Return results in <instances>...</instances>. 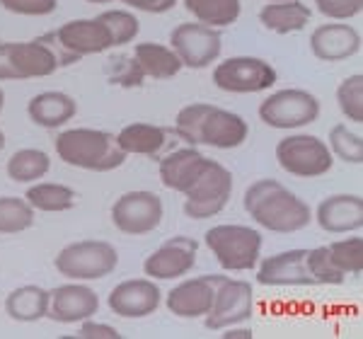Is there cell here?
Returning <instances> with one entry per match:
<instances>
[{"mask_svg": "<svg viewBox=\"0 0 363 339\" xmlns=\"http://www.w3.org/2000/svg\"><path fill=\"white\" fill-rule=\"evenodd\" d=\"M277 68L259 56H230L213 68V85L230 95L267 92L277 85Z\"/></svg>", "mask_w": 363, "mask_h": 339, "instance_id": "obj_10", "label": "cell"}, {"mask_svg": "<svg viewBox=\"0 0 363 339\" xmlns=\"http://www.w3.org/2000/svg\"><path fill=\"white\" fill-rule=\"evenodd\" d=\"M162 218H165L162 199L148 189L126 191L112 204V223L124 235H148L160 228Z\"/></svg>", "mask_w": 363, "mask_h": 339, "instance_id": "obj_12", "label": "cell"}, {"mask_svg": "<svg viewBox=\"0 0 363 339\" xmlns=\"http://www.w3.org/2000/svg\"><path fill=\"white\" fill-rule=\"evenodd\" d=\"M320 99L303 87H284L267 95L259 104V119L269 128L298 131L320 119Z\"/></svg>", "mask_w": 363, "mask_h": 339, "instance_id": "obj_8", "label": "cell"}, {"mask_svg": "<svg viewBox=\"0 0 363 339\" xmlns=\"http://www.w3.org/2000/svg\"><path fill=\"white\" fill-rule=\"evenodd\" d=\"M330 257L335 262V267L344 277H361L363 272V238L351 235L344 240H335L327 245Z\"/></svg>", "mask_w": 363, "mask_h": 339, "instance_id": "obj_33", "label": "cell"}, {"mask_svg": "<svg viewBox=\"0 0 363 339\" xmlns=\"http://www.w3.org/2000/svg\"><path fill=\"white\" fill-rule=\"evenodd\" d=\"M233 196V172L218 160L206 162L194 184L184 191V213L191 221H206L218 216Z\"/></svg>", "mask_w": 363, "mask_h": 339, "instance_id": "obj_9", "label": "cell"}, {"mask_svg": "<svg viewBox=\"0 0 363 339\" xmlns=\"http://www.w3.org/2000/svg\"><path fill=\"white\" fill-rule=\"evenodd\" d=\"M119 3L128 5V8L138 10V13L148 15H165L177 5V0H119Z\"/></svg>", "mask_w": 363, "mask_h": 339, "instance_id": "obj_41", "label": "cell"}, {"mask_svg": "<svg viewBox=\"0 0 363 339\" xmlns=\"http://www.w3.org/2000/svg\"><path fill=\"white\" fill-rule=\"evenodd\" d=\"M133 58L138 61L140 71L145 73V78L155 80H169L182 71L179 56L172 51V46L157 44V42H140L133 49Z\"/></svg>", "mask_w": 363, "mask_h": 339, "instance_id": "obj_27", "label": "cell"}, {"mask_svg": "<svg viewBox=\"0 0 363 339\" xmlns=\"http://www.w3.org/2000/svg\"><path fill=\"white\" fill-rule=\"evenodd\" d=\"M242 206L257 226L279 235L303 230L313 221L308 204L296 191L272 177L252 182L242 194Z\"/></svg>", "mask_w": 363, "mask_h": 339, "instance_id": "obj_1", "label": "cell"}, {"mask_svg": "<svg viewBox=\"0 0 363 339\" xmlns=\"http://www.w3.org/2000/svg\"><path fill=\"white\" fill-rule=\"evenodd\" d=\"M78 114V102L61 90H44L27 102V116L42 128H61Z\"/></svg>", "mask_w": 363, "mask_h": 339, "instance_id": "obj_24", "label": "cell"}, {"mask_svg": "<svg viewBox=\"0 0 363 339\" xmlns=\"http://www.w3.org/2000/svg\"><path fill=\"white\" fill-rule=\"evenodd\" d=\"M315 223L332 235H349L363 228V199L359 194L325 196L315 209Z\"/></svg>", "mask_w": 363, "mask_h": 339, "instance_id": "obj_20", "label": "cell"}, {"mask_svg": "<svg viewBox=\"0 0 363 339\" xmlns=\"http://www.w3.org/2000/svg\"><path fill=\"white\" fill-rule=\"evenodd\" d=\"M54 267L68 282H97L119 267V252L107 240H78L56 255Z\"/></svg>", "mask_w": 363, "mask_h": 339, "instance_id": "obj_6", "label": "cell"}, {"mask_svg": "<svg viewBox=\"0 0 363 339\" xmlns=\"http://www.w3.org/2000/svg\"><path fill=\"white\" fill-rule=\"evenodd\" d=\"M223 332V339H252L255 337V332L250 330V327H240V325H233V327H225V330H220Z\"/></svg>", "mask_w": 363, "mask_h": 339, "instance_id": "obj_42", "label": "cell"}, {"mask_svg": "<svg viewBox=\"0 0 363 339\" xmlns=\"http://www.w3.org/2000/svg\"><path fill=\"white\" fill-rule=\"evenodd\" d=\"M116 141L126 155L160 157L172 148V133L165 126L150 124V121H133L116 133Z\"/></svg>", "mask_w": 363, "mask_h": 339, "instance_id": "obj_23", "label": "cell"}, {"mask_svg": "<svg viewBox=\"0 0 363 339\" xmlns=\"http://www.w3.org/2000/svg\"><path fill=\"white\" fill-rule=\"evenodd\" d=\"M208 157L196 148V145H186V148H174L160 155V182L172 191L184 194L194 179L206 167Z\"/></svg>", "mask_w": 363, "mask_h": 339, "instance_id": "obj_22", "label": "cell"}, {"mask_svg": "<svg viewBox=\"0 0 363 339\" xmlns=\"http://www.w3.org/2000/svg\"><path fill=\"white\" fill-rule=\"evenodd\" d=\"M310 20L313 10L303 0H272L259 10L262 27L274 34H298L310 25Z\"/></svg>", "mask_w": 363, "mask_h": 339, "instance_id": "obj_25", "label": "cell"}, {"mask_svg": "<svg viewBox=\"0 0 363 339\" xmlns=\"http://www.w3.org/2000/svg\"><path fill=\"white\" fill-rule=\"evenodd\" d=\"M337 107L351 124H363V73L344 78L337 87Z\"/></svg>", "mask_w": 363, "mask_h": 339, "instance_id": "obj_34", "label": "cell"}, {"mask_svg": "<svg viewBox=\"0 0 363 339\" xmlns=\"http://www.w3.org/2000/svg\"><path fill=\"white\" fill-rule=\"evenodd\" d=\"M0 8L22 17H46L56 13L58 0H0Z\"/></svg>", "mask_w": 363, "mask_h": 339, "instance_id": "obj_39", "label": "cell"}, {"mask_svg": "<svg viewBox=\"0 0 363 339\" xmlns=\"http://www.w3.org/2000/svg\"><path fill=\"white\" fill-rule=\"evenodd\" d=\"M3 148H5V133L0 131V150H3Z\"/></svg>", "mask_w": 363, "mask_h": 339, "instance_id": "obj_45", "label": "cell"}, {"mask_svg": "<svg viewBox=\"0 0 363 339\" xmlns=\"http://www.w3.org/2000/svg\"><path fill=\"white\" fill-rule=\"evenodd\" d=\"M277 162L284 172L298 179H315L335 167L327 141L313 133H289L277 143Z\"/></svg>", "mask_w": 363, "mask_h": 339, "instance_id": "obj_7", "label": "cell"}, {"mask_svg": "<svg viewBox=\"0 0 363 339\" xmlns=\"http://www.w3.org/2000/svg\"><path fill=\"white\" fill-rule=\"evenodd\" d=\"M97 20L109 29L114 46L131 44L140 32V22L131 10H104L97 15Z\"/></svg>", "mask_w": 363, "mask_h": 339, "instance_id": "obj_36", "label": "cell"}, {"mask_svg": "<svg viewBox=\"0 0 363 339\" xmlns=\"http://www.w3.org/2000/svg\"><path fill=\"white\" fill-rule=\"evenodd\" d=\"M250 126L240 114L211 102H191L174 116V136L186 145H208L218 150L240 148Z\"/></svg>", "mask_w": 363, "mask_h": 339, "instance_id": "obj_2", "label": "cell"}, {"mask_svg": "<svg viewBox=\"0 0 363 339\" xmlns=\"http://www.w3.org/2000/svg\"><path fill=\"white\" fill-rule=\"evenodd\" d=\"M85 3H92V5H107V3H114V0H85Z\"/></svg>", "mask_w": 363, "mask_h": 339, "instance_id": "obj_43", "label": "cell"}, {"mask_svg": "<svg viewBox=\"0 0 363 339\" xmlns=\"http://www.w3.org/2000/svg\"><path fill=\"white\" fill-rule=\"evenodd\" d=\"M267 3H272V0H267Z\"/></svg>", "mask_w": 363, "mask_h": 339, "instance_id": "obj_46", "label": "cell"}, {"mask_svg": "<svg viewBox=\"0 0 363 339\" xmlns=\"http://www.w3.org/2000/svg\"><path fill=\"white\" fill-rule=\"evenodd\" d=\"M61 44L75 56H95L114 49L109 29L97 20V17H80V20H68L56 29Z\"/></svg>", "mask_w": 363, "mask_h": 339, "instance_id": "obj_21", "label": "cell"}, {"mask_svg": "<svg viewBox=\"0 0 363 339\" xmlns=\"http://www.w3.org/2000/svg\"><path fill=\"white\" fill-rule=\"evenodd\" d=\"M257 284L286 289V286H315L308 269V250H284L257 262Z\"/></svg>", "mask_w": 363, "mask_h": 339, "instance_id": "obj_18", "label": "cell"}, {"mask_svg": "<svg viewBox=\"0 0 363 339\" xmlns=\"http://www.w3.org/2000/svg\"><path fill=\"white\" fill-rule=\"evenodd\" d=\"M34 226V209L25 196H0V233L17 235Z\"/></svg>", "mask_w": 363, "mask_h": 339, "instance_id": "obj_31", "label": "cell"}, {"mask_svg": "<svg viewBox=\"0 0 363 339\" xmlns=\"http://www.w3.org/2000/svg\"><path fill=\"white\" fill-rule=\"evenodd\" d=\"M3 109H5V92H3V87H0V114H3Z\"/></svg>", "mask_w": 363, "mask_h": 339, "instance_id": "obj_44", "label": "cell"}, {"mask_svg": "<svg viewBox=\"0 0 363 339\" xmlns=\"http://www.w3.org/2000/svg\"><path fill=\"white\" fill-rule=\"evenodd\" d=\"M313 3L320 15H325L327 20H337V22L354 20L363 10V0H313Z\"/></svg>", "mask_w": 363, "mask_h": 339, "instance_id": "obj_38", "label": "cell"}, {"mask_svg": "<svg viewBox=\"0 0 363 339\" xmlns=\"http://www.w3.org/2000/svg\"><path fill=\"white\" fill-rule=\"evenodd\" d=\"M330 150L337 160L347 165H361L363 162V136L347 124H335L330 128Z\"/></svg>", "mask_w": 363, "mask_h": 339, "instance_id": "obj_32", "label": "cell"}, {"mask_svg": "<svg viewBox=\"0 0 363 339\" xmlns=\"http://www.w3.org/2000/svg\"><path fill=\"white\" fill-rule=\"evenodd\" d=\"M54 148L58 160L87 172H112L126 162V153L116 136L102 128H66L58 133Z\"/></svg>", "mask_w": 363, "mask_h": 339, "instance_id": "obj_4", "label": "cell"}, {"mask_svg": "<svg viewBox=\"0 0 363 339\" xmlns=\"http://www.w3.org/2000/svg\"><path fill=\"white\" fill-rule=\"evenodd\" d=\"M169 46L179 56L182 68L203 71L223 54V37H220V29L201 25L196 20L182 22L169 34Z\"/></svg>", "mask_w": 363, "mask_h": 339, "instance_id": "obj_11", "label": "cell"}, {"mask_svg": "<svg viewBox=\"0 0 363 339\" xmlns=\"http://www.w3.org/2000/svg\"><path fill=\"white\" fill-rule=\"evenodd\" d=\"M182 3L196 22L216 29L235 25L242 13V0H182Z\"/></svg>", "mask_w": 363, "mask_h": 339, "instance_id": "obj_29", "label": "cell"}, {"mask_svg": "<svg viewBox=\"0 0 363 339\" xmlns=\"http://www.w3.org/2000/svg\"><path fill=\"white\" fill-rule=\"evenodd\" d=\"M310 51L318 61L342 63L361 51V32L349 22L330 20L310 34Z\"/></svg>", "mask_w": 363, "mask_h": 339, "instance_id": "obj_19", "label": "cell"}, {"mask_svg": "<svg viewBox=\"0 0 363 339\" xmlns=\"http://www.w3.org/2000/svg\"><path fill=\"white\" fill-rule=\"evenodd\" d=\"M104 75L107 80L116 87H140L145 80V73L140 71L138 61L133 58V54H114L104 61Z\"/></svg>", "mask_w": 363, "mask_h": 339, "instance_id": "obj_35", "label": "cell"}, {"mask_svg": "<svg viewBox=\"0 0 363 339\" xmlns=\"http://www.w3.org/2000/svg\"><path fill=\"white\" fill-rule=\"evenodd\" d=\"M308 269H310V274H313L315 286H342L347 282V277H344L335 267V262H332L327 245L308 250Z\"/></svg>", "mask_w": 363, "mask_h": 339, "instance_id": "obj_37", "label": "cell"}, {"mask_svg": "<svg viewBox=\"0 0 363 339\" xmlns=\"http://www.w3.org/2000/svg\"><path fill=\"white\" fill-rule=\"evenodd\" d=\"M51 157L42 148H20L8 157L5 172L17 184H32L39 182L49 174Z\"/></svg>", "mask_w": 363, "mask_h": 339, "instance_id": "obj_30", "label": "cell"}, {"mask_svg": "<svg viewBox=\"0 0 363 339\" xmlns=\"http://www.w3.org/2000/svg\"><path fill=\"white\" fill-rule=\"evenodd\" d=\"M255 315V289L242 279L220 277L211 311L203 315V325L211 332H220L233 325H245Z\"/></svg>", "mask_w": 363, "mask_h": 339, "instance_id": "obj_13", "label": "cell"}, {"mask_svg": "<svg viewBox=\"0 0 363 339\" xmlns=\"http://www.w3.org/2000/svg\"><path fill=\"white\" fill-rule=\"evenodd\" d=\"M109 311L119 318L138 320L153 315L162 306V291L153 279H126L116 284L107 296Z\"/></svg>", "mask_w": 363, "mask_h": 339, "instance_id": "obj_15", "label": "cell"}, {"mask_svg": "<svg viewBox=\"0 0 363 339\" xmlns=\"http://www.w3.org/2000/svg\"><path fill=\"white\" fill-rule=\"evenodd\" d=\"M73 63H80V56L61 44L56 29L29 42H0V83L49 78Z\"/></svg>", "mask_w": 363, "mask_h": 339, "instance_id": "obj_3", "label": "cell"}, {"mask_svg": "<svg viewBox=\"0 0 363 339\" xmlns=\"http://www.w3.org/2000/svg\"><path fill=\"white\" fill-rule=\"evenodd\" d=\"M5 313L13 323H39L49 313V291L37 284L17 286L5 298Z\"/></svg>", "mask_w": 363, "mask_h": 339, "instance_id": "obj_26", "label": "cell"}, {"mask_svg": "<svg viewBox=\"0 0 363 339\" xmlns=\"http://www.w3.org/2000/svg\"><path fill=\"white\" fill-rule=\"evenodd\" d=\"M218 284L220 274H203V277L184 279L165 296V308L174 318L182 320L203 318L213 306Z\"/></svg>", "mask_w": 363, "mask_h": 339, "instance_id": "obj_16", "label": "cell"}, {"mask_svg": "<svg viewBox=\"0 0 363 339\" xmlns=\"http://www.w3.org/2000/svg\"><path fill=\"white\" fill-rule=\"evenodd\" d=\"M78 337L80 339H121V332L107 323H97V320L87 318L78 323Z\"/></svg>", "mask_w": 363, "mask_h": 339, "instance_id": "obj_40", "label": "cell"}, {"mask_svg": "<svg viewBox=\"0 0 363 339\" xmlns=\"http://www.w3.org/2000/svg\"><path fill=\"white\" fill-rule=\"evenodd\" d=\"M199 243L189 235H174L153 250L143 262V274L153 282L182 279L196 267Z\"/></svg>", "mask_w": 363, "mask_h": 339, "instance_id": "obj_14", "label": "cell"}, {"mask_svg": "<svg viewBox=\"0 0 363 339\" xmlns=\"http://www.w3.org/2000/svg\"><path fill=\"white\" fill-rule=\"evenodd\" d=\"M25 199L34 211L63 213L78 204V191L61 182H32L25 191Z\"/></svg>", "mask_w": 363, "mask_h": 339, "instance_id": "obj_28", "label": "cell"}, {"mask_svg": "<svg viewBox=\"0 0 363 339\" xmlns=\"http://www.w3.org/2000/svg\"><path fill=\"white\" fill-rule=\"evenodd\" d=\"M203 245L225 272H252L262 260V233L252 226L220 223L203 233Z\"/></svg>", "mask_w": 363, "mask_h": 339, "instance_id": "obj_5", "label": "cell"}, {"mask_svg": "<svg viewBox=\"0 0 363 339\" xmlns=\"http://www.w3.org/2000/svg\"><path fill=\"white\" fill-rule=\"evenodd\" d=\"M99 311V296L85 282H70L49 291V313L58 325H78L87 318H95Z\"/></svg>", "mask_w": 363, "mask_h": 339, "instance_id": "obj_17", "label": "cell"}]
</instances>
